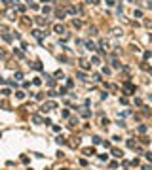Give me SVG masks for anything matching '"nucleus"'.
I'll list each match as a JSON object with an SVG mask.
<instances>
[{
	"label": "nucleus",
	"instance_id": "obj_31",
	"mask_svg": "<svg viewBox=\"0 0 152 170\" xmlns=\"http://www.w3.org/2000/svg\"><path fill=\"white\" fill-rule=\"evenodd\" d=\"M108 166H110V168H118V163L116 161H110V163H108Z\"/></svg>",
	"mask_w": 152,
	"mask_h": 170
},
{
	"label": "nucleus",
	"instance_id": "obj_3",
	"mask_svg": "<svg viewBox=\"0 0 152 170\" xmlns=\"http://www.w3.org/2000/svg\"><path fill=\"white\" fill-rule=\"evenodd\" d=\"M0 32H2V38H4L6 42H12V32L8 30V27H6V25L0 27Z\"/></svg>",
	"mask_w": 152,
	"mask_h": 170
},
{
	"label": "nucleus",
	"instance_id": "obj_24",
	"mask_svg": "<svg viewBox=\"0 0 152 170\" xmlns=\"http://www.w3.org/2000/svg\"><path fill=\"white\" fill-rule=\"evenodd\" d=\"M112 66H114V68H116V70H118V68H120L122 64H120V61H118V59H114V61H112Z\"/></svg>",
	"mask_w": 152,
	"mask_h": 170
},
{
	"label": "nucleus",
	"instance_id": "obj_28",
	"mask_svg": "<svg viewBox=\"0 0 152 170\" xmlns=\"http://www.w3.org/2000/svg\"><path fill=\"white\" fill-rule=\"evenodd\" d=\"M57 144H59V145H63V144H67V140H65L63 136H59V138H57Z\"/></svg>",
	"mask_w": 152,
	"mask_h": 170
},
{
	"label": "nucleus",
	"instance_id": "obj_5",
	"mask_svg": "<svg viewBox=\"0 0 152 170\" xmlns=\"http://www.w3.org/2000/svg\"><path fill=\"white\" fill-rule=\"evenodd\" d=\"M4 15H6L8 19H12V21H15V19H17L15 11H14V9H10V8H8V9H4Z\"/></svg>",
	"mask_w": 152,
	"mask_h": 170
},
{
	"label": "nucleus",
	"instance_id": "obj_8",
	"mask_svg": "<svg viewBox=\"0 0 152 170\" xmlns=\"http://www.w3.org/2000/svg\"><path fill=\"white\" fill-rule=\"evenodd\" d=\"M80 68H82V70H90L91 64H90L88 61H86V59H80Z\"/></svg>",
	"mask_w": 152,
	"mask_h": 170
},
{
	"label": "nucleus",
	"instance_id": "obj_20",
	"mask_svg": "<svg viewBox=\"0 0 152 170\" xmlns=\"http://www.w3.org/2000/svg\"><path fill=\"white\" fill-rule=\"evenodd\" d=\"M72 25H74L76 28H80V27H82V21H80V19H74V21H72Z\"/></svg>",
	"mask_w": 152,
	"mask_h": 170
},
{
	"label": "nucleus",
	"instance_id": "obj_2",
	"mask_svg": "<svg viewBox=\"0 0 152 170\" xmlns=\"http://www.w3.org/2000/svg\"><path fill=\"white\" fill-rule=\"evenodd\" d=\"M124 91H126V95H135V85L131 81H124Z\"/></svg>",
	"mask_w": 152,
	"mask_h": 170
},
{
	"label": "nucleus",
	"instance_id": "obj_35",
	"mask_svg": "<svg viewBox=\"0 0 152 170\" xmlns=\"http://www.w3.org/2000/svg\"><path fill=\"white\" fill-rule=\"evenodd\" d=\"M135 17H143V11H141V9H135Z\"/></svg>",
	"mask_w": 152,
	"mask_h": 170
},
{
	"label": "nucleus",
	"instance_id": "obj_4",
	"mask_svg": "<svg viewBox=\"0 0 152 170\" xmlns=\"http://www.w3.org/2000/svg\"><path fill=\"white\" fill-rule=\"evenodd\" d=\"M127 147H129V149H133V151H137V153H143V147L137 145L133 140H127Z\"/></svg>",
	"mask_w": 152,
	"mask_h": 170
},
{
	"label": "nucleus",
	"instance_id": "obj_6",
	"mask_svg": "<svg viewBox=\"0 0 152 170\" xmlns=\"http://www.w3.org/2000/svg\"><path fill=\"white\" fill-rule=\"evenodd\" d=\"M65 9H67V13H72V15L80 13V8H78V6H67Z\"/></svg>",
	"mask_w": 152,
	"mask_h": 170
},
{
	"label": "nucleus",
	"instance_id": "obj_13",
	"mask_svg": "<svg viewBox=\"0 0 152 170\" xmlns=\"http://www.w3.org/2000/svg\"><path fill=\"white\" fill-rule=\"evenodd\" d=\"M84 155H95V149H93V147H84Z\"/></svg>",
	"mask_w": 152,
	"mask_h": 170
},
{
	"label": "nucleus",
	"instance_id": "obj_19",
	"mask_svg": "<svg viewBox=\"0 0 152 170\" xmlns=\"http://www.w3.org/2000/svg\"><path fill=\"white\" fill-rule=\"evenodd\" d=\"M32 68H34V70H42V62H40V61H36L34 64H32Z\"/></svg>",
	"mask_w": 152,
	"mask_h": 170
},
{
	"label": "nucleus",
	"instance_id": "obj_22",
	"mask_svg": "<svg viewBox=\"0 0 152 170\" xmlns=\"http://www.w3.org/2000/svg\"><path fill=\"white\" fill-rule=\"evenodd\" d=\"M2 95H4V96H10V95H12V91H10L8 87H4V89H2Z\"/></svg>",
	"mask_w": 152,
	"mask_h": 170
},
{
	"label": "nucleus",
	"instance_id": "obj_32",
	"mask_svg": "<svg viewBox=\"0 0 152 170\" xmlns=\"http://www.w3.org/2000/svg\"><path fill=\"white\" fill-rule=\"evenodd\" d=\"M139 132H141V134L146 132V127H145V125H141V127H139Z\"/></svg>",
	"mask_w": 152,
	"mask_h": 170
},
{
	"label": "nucleus",
	"instance_id": "obj_18",
	"mask_svg": "<svg viewBox=\"0 0 152 170\" xmlns=\"http://www.w3.org/2000/svg\"><path fill=\"white\" fill-rule=\"evenodd\" d=\"M69 121H70V125H69V127H74V125H78V117H70Z\"/></svg>",
	"mask_w": 152,
	"mask_h": 170
},
{
	"label": "nucleus",
	"instance_id": "obj_1",
	"mask_svg": "<svg viewBox=\"0 0 152 170\" xmlns=\"http://www.w3.org/2000/svg\"><path fill=\"white\" fill-rule=\"evenodd\" d=\"M55 108H57V102H55V100H48V102H44V106H42V111L48 113V111L55 110Z\"/></svg>",
	"mask_w": 152,
	"mask_h": 170
},
{
	"label": "nucleus",
	"instance_id": "obj_42",
	"mask_svg": "<svg viewBox=\"0 0 152 170\" xmlns=\"http://www.w3.org/2000/svg\"><path fill=\"white\" fill-rule=\"evenodd\" d=\"M61 170H69V168H61Z\"/></svg>",
	"mask_w": 152,
	"mask_h": 170
},
{
	"label": "nucleus",
	"instance_id": "obj_15",
	"mask_svg": "<svg viewBox=\"0 0 152 170\" xmlns=\"http://www.w3.org/2000/svg\"><path fill=\"white\" fill-rule=\"evenodd\" d=\"M32 121H34V123H38V125H42V123H44L46 119H42L40 115H32Z\"/></svg>",
	"mask_w": 152,
	"mask_h": 170
},
{
	"label": "nucleus",
	"instance_id": "obj_27",
	"mask_svg": "<svg viewBox=\"0 0 152 170\" xmlns=\"http://www.w3.org/2000/svg\"><path fill=\"white\" fill-rule=\"evenodd\" d=\"M15 96L21 100V98H25V93H23V91H17V93H15Z\"/></svg>",
	"mask_w": 152,
	"mask_h": 170
},
{
	"label": "nucleus",
	"instance_id": "obj_37",
	"mask_svg": "<svg viewBox=\"0 0 152 170\" xmlns=\"http://www.w3.org/2000/svg\"><path fill=\"white\" fill-rule=\"evenodd\" d=\"M17 9H19V11H21V13H23V11H25V9H27V8H25V6H23V4H19V6H17Z\"/></svg>",
	"mask_w": 152,
	"mask_h": 170
},
{
	"label": "nucleus",
	"instance_id": "obj_30",
	"mask_svg": "<svg viewBox=\"0 0 152 170\" xmlns=\"http://www.w3.org/2000/svg\"><path fill=\"white\" fill-rule=\"evenodd\" d=\"M148 142H150V140H148V138H146V136H143V138H141V144H143V145H146V144H148Z\"/></svg>",
	"mask_w": 152,
	"mask_h": 170
},
{
	"label": "nucleus",
	"instance_id": "obj_14",
	"mask_svg": "<svg viewBox=\"0 0 152 170\" xmlns=\"http://www.w3.org/2000/svg\"><path fill=\"white\" fill-rule=\"evenodd\" d=\"M32 36H34L38 42H42V32L40 30H32Z\"/></svg>",
	"mask_w": 152,
	"mask_h": 170
},
{
	"label": "nucleus",
	"instance_id": "obj_34",
	"mask_svg": "<svg viewBox=\"0 0 152 170\" xmlns=\"http://www.w3.org/2000/svg\"><path fill=\"white\" fill-rule=\"evenodd\" d=\"M91 62L93 64H99V57H91Z\"/></svg>",
	"mask_w": 152,
	"mask_h": 170
},
{
	"label": "nucleus",
	"instance_id": "obj_38",
	"mask_svg": "<svg viewBox=\"0 0 152 170\" xmlns=\"http://www.w3.org/2000/svg\"><path fill=\"white\" fill-rule=\"evenodd\" d=\"M76 76H78L80 79H84V77H86V74H84V72H76Z\"/></svg>",
	"mask_w": 152,
	"mask_h": 170
},
{
	"label": "nucleus",
	"instance_id": "obj_12",
	"mask_svg": "<svg viewBox=\"0 0 152 170\" xmlns=\"http://www.w3.org/2000/svg\"><path fill=\"white\" fill-rule=\"evenodd\" d=\"M34 21H36V25H40V27H46L48 25V21L42 19V17H34Z\"/></svg>",
	"mask_w": 152,
	"mask_h": 170
},
{
	"label": "nucleus",
	"instance_id": "obj_10",
	"mask_svg": "<svg viewBox=\"0 0 152 170\" xmlns=\"http://www.w3.org/2000/svg\"><path fill=\"white\" fill-rule=\"evenodd\" d=\"M110 153H112L116 159H122V157H124V153H122L120 149H118V147H112V149H110Z\"/></svg>",
	"mask_w": 152,
	"mask_h": 170
},
{
	"label": "nucleus",
	"instance_id": "obj_40",
	"mask_svg": "<svg viewBox=\"0 0 152 170\" xmlns=\"http://www.w3.org/2000/svg\"><path fill=\"white\" fill-rule=\"evenodd\" d=\"M146 159H148V161L152 163V153H146Z\"/></svg>",
	"mask_w": 152,
	"mask_h": 170
},
{
	"label": "nucleus",
	"instance_id": "obj_33",
	"mask_svg": "<svg viewBox=\"0 0 152 170\" xmlns=\"http://www.w3.org/2000/svg\"><path fill=\"white\" fill-rule=\"evenodd\" d=\"M93 144H95V145L101 144V138H99V136H93Z\"/></svg>",
	"mask_w": 152,
	"mask_h": 170
},
{
	"label": "nucleus",
	"instance_id": "obj_36",
	"mask_svg": "<svg viewBox=\"0 0 152 170\" xmlns=\"http://www.w3.org/2000/svg\"><path fill=\"white\" fill-rule=\"evenodd\" d=\"M21 163H25V164H27V163H29V157H27V155H23V157H21Z\"/></svg>",
	"mask_w": 152,
	"mask_h": 170
},
{
	"label": "nucleus",
	"instance_id": "obj_23",
	"mask_svg": "<svg viewBox=\"0 0 152 170\" xmlns=\"http://www.w3.org/2000/svg\"><path fill=\"white\" fill-rule=\"evenodd\" d=\"M86 45H88V49H91V51H95V49H97L93 42H88V43H86Z\"/></svg>",
	"mask_w": 152,
	"mask_h": 170
},
{
	"label": "nucleus",
	"instance_id": "obj_16",
	"mask_svg": "<svg viewBox=\"0 0 152 170\" xmlns=\"http://www.w3.org/2000/svg\"><path fill=\"white\" fill-rule=\"evenodd\" d=\"M110 32H112V36H122V34H124V32H122V28H112Z\"/></svg>",
	"mask_w": 152,
	"mask_h": 170
},
{
	"label": "nucleus",
	"instance_id": "obj_9",
	"mask_svg": "<svg viewBox=\"0 0 152 170\" xmlns=\"http://www.w3.org/2000/svg\"><path fill=\"white\" fill-rule=\"evenodd\" d=\"M99 47H101V51H108V47H110V43H108L106 40H101V42H99Z\"/></svg>",
	"mask_w": 152,
	"mask_h": 170
},
{
	"label": "nucleus",
	"instance_id": "obj_39",
	"mask_svg": "<svg viewBox=\"0 0 152 170\" xmlns=\"http://www.w3.org/2000/svg\"><path fill=\"white\" fill-rule=\"evenodd\" d=\"M101 0H88V4H99Z\"/></svg>",
	"mask_w": 152,
	"mask_h": 170
},
{
	"label": "nucleus",
	"instance_id": "obj_17",
	"mask_svg": "<svg viewBox=\"0 0 152 170\" xmlns=\"http://www.w3.org/2000/svg\"><path fill=\"white\" fill-rule=\"evenodd\" d=\"M42 13H44V15L51 13V8H50V6H44V8H42Z\"/></svg>",
	"mask_w": 152,
	"mask_h": 170
},
{
	"label": "nucleus",
	"instance_id": "obj_21",
	"mask_svg": "<svg viewBox=\"0 0 152 170\" xmlns=\"http://www.w3.org/2000/svg\"><path fill=\"white\" fill-rule=\"evenodd\" d=\"M61 115H63L65 119H70V113H69V110H63V111H61Z\"/></svg>",
	"mask_w": 152,
	"mask_h": 170
},
{
	"label": "nucleus",
	"instance_id": "obj_25",
	"mask_svg": "<svg viewBox=\"0 0 152 170\" xmlns=\"http://www.w3.org/2000/svg\"><path fill=\"white\" fill-rule=\"evenodd\" d=\"M70 145L72 147H78L80 145V138H74V142H70Z\"/></svg>",
	"mask_w": 152,
	"mask_h": 170
},
{
	"label": "nucleus",
	"instance_id": "obj_11",
	"mask_svg": "<svg viewBox=\"0 0 152 170\" xmlns=\"http://www.w3.org/2000/svg\"><path fill=\"white\" fill-rule=\"evenodd\" d=\"M53 32H55V34H65V27L59 23V25H55V27H53Z\"/></svg>",
	"mask_w": 152,
	"mask_h": 170
},
{
	"label": "nucleus",
	"instance_id": "obj_41",
	"mask_svg": "<svg viewBox=\"0 0 152 170\" xmlns=\"http://www.w3.org/2000/svg\"><path fill=\"white\" fill-rule=\"evenodd\" d=\"M42 2H53V0H42Z\"/></svg>",
	"mask_w": 152,
	"mask_h": 170
},
{
	"label": "nucleus",
	"instance_id": "obj_26",
	"mask_svg": "<svg viewBox=\"0 0 152 170\" xmlns=\"http://www.w3.org/2000/svg\"><path fill=\"white\" fill-rule=\"evenodd\" d=\"M46 79H48V85H51V87H53V85H55V79H51L50 76H46Z\"/></svg>",
	"mask_w": 152,
	"mask_h": 170
},
{
	"label": "nucleus",
	"instance_id": "obj_29",
	"mask_svg": "<svg viewBox=\"0 0 152 170\" xmlns=\"http://www.w3.org/2000/svg\"><path fill=\"white\" fill-rule=\"evenodd\" d=\"M145 27H146V28H152V21H150V19H145Z\"/></svg>",
	"mask_w": 152,
	"mask_h": 170
},
{
	"label": "nucleus",
	"instance_id": "obj_7",
	"mask_svg": "<svg viewBox=\"0 0 152 170\" xmlns=\"http://www.w3.org/2000/svg\"><path fill=\"white\" fill-rule=\"evenodd\" d=\"M65 13H67V9H63V8H57L55 9V17L57 19H65Z\"/></svg>",
	"mask_w": 152,
	"mask_h": 170
}]
</instances>
